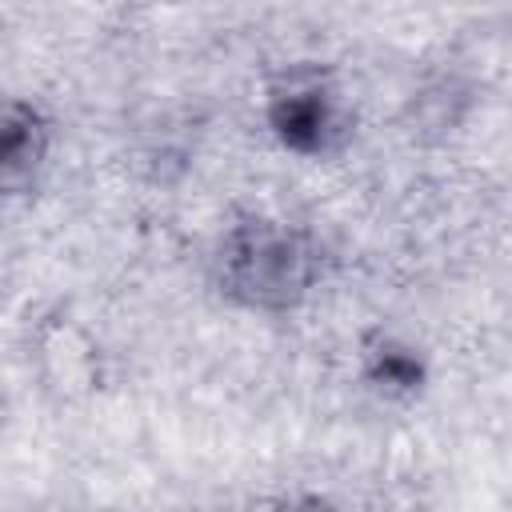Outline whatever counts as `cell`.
Segmentation results:
<instances>
[{
  "label": "cell",
  "mask_w": 512,
  "mask_h": 512,
  "mask_svg": "<svg viewBox=\"0 0 512 512\" xmlns=\"http://www.w3.org/2000/svg\"><path fill=\"white\" fill-rule=\"evenodd\" d=\"M324 276V244L308 224L248 212L232 220L212 256L216 292L244 312L284 316L308 304Z\"/></svg>",
  "instance_id": "cell-1"
},
{
  "label": "cell",
  "mask_w": 512,
  "mask_h": 512,
  "mask_svg": "<svg viewBox=\"0 0 512 512\" xmlns=\"http://www.w3.org/2000/svg\"><path fill=\"white\" fill-rule=\"evenodd\" d=\"M264 132L300 160H332L356 136V108L340 76L320 60H292L264 80Z\"/></svg>",
  "instance_id": "cell-2"
},
{
  "label": "cell",
  "mask_w": 512,
  "mask_h": 512,
  "mask_svg": "<svg viewBox=\"0 0 512 512\" xmlns=\"http://www.w3.org/2000/svg\"><path fill=\"white\" fill-rule=\"evenodd\" d=\"M52 116L28 100L8 96L0 108V184L8 196H28L52 156Z\"/></svg>",
  "instance_id": "cell-3"
},
{
  "label": "cell",
  "mask_w": 512,
  "mask_h": 512,
  "mask_svg": "<svg viewBox=\"0 0 512 512\" xmlns=\"http://www.w3.org/2000/svg\"><path fill=\"white\" fill-rule=\"evenodd\" d=\"M36 364L60 396H84L100 388V348L96 340L64 312L48 316L36 328Z\"/></svg>",
  "instance_id": "cell-4"
},
{
  "label": "cell",
  "mask_w": 512,
  "mask_h": 512,
  "mask_svg": "<svg viewBox=\"0 0 512 512\" xmlns=\"http://www.w3.org/2000/svg\"><path fill=\"white\" fill-rule=\"evenodd\" d=\"M356 368H360V384L368 392H376L380 400H416L428 384L424 352L388 328L360 332Z\"/></svg>",
  "instance_id": "cell-5"
},
{
  "label": "cell",
  "mask_w": 512,
  "mask_h": 512,
  "mask_svg": "<svg viewBox=\"0 0 512 512\" xmlns=\"http://www.w3.org/2000/svg\"><path fill=\"white\" fill-rule=\"evenodd\" d=\"M272 512H336V504L320 492H296V496H284Z\"/></svg>",
  "instance_id": "cell-6"
}]
</instances>
